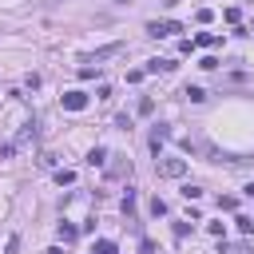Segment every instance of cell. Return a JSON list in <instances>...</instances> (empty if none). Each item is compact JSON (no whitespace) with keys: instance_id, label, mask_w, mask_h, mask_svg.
<instances>
[{"instance_id":"1","label":"cell","mask_w":254,"mask_h":254,"mask_svg":"<svg viewBox=\"0 0 254 254\" xmlns=\"http://www.w3.org/2000/svg\"><path fill=\"white\" fill-rule=\"evenodd\" d=\"M159 179H183L187 175V159H155Z\"/></svg>"},{"instance_id":"2","label":"cell","mask_w":254,"mask_h":254,"mask_svg":"<svg viewBox=\"0 0 254 254\" xmlns=\"http://www.w3.org/2000/svg\"><path fill=\"white\" fill-rule=\"evenodd\" d=\"M147 32H151V36H175V32H183L175 20H163V24H159V20H151L147 24Z\"/></svg>"},{"instance_id":"3","label":"cell","mask_w":254,"mask_h":254,"mask_svg":"<svg viewBox=\"0 0 254 254\" xmlns=\"http://www.w3.org/2000/svg\"><path fill=\"white\" fill-rule=\"evenodd\" d=\"M64 107H68V111H84L87 107V95L84 91H64Z\"/></svg>"},{"instance_id":"4","label":"cell","mask_w":254,"mask_h":254,"mask_svg":"<svg viewBox=\"0 0 254 254\" xmlns=\"http://www.w3.org/2000/svg\"><path fill=\"white\" fill-rule=\"evenodd\" d=\"M123 52V44H107V48H100L95 56H87V64H100V60H111V56H119Z\"/></svg>"},{"instance_id":"5","label":"cell","mask_w":254,"mask_h":254,"mask_svg":"<svg viewBox=\"0 0 254 254\" xmlns=\"http://www.w3.org/2000/svg\"><path fill=\"white\" fill-rule=\"evenodd\" d=\"M171 68H175L171 60H151V64H147V72H171Z\"/></svg>"},{"instance_id":"6","label":"cell","mask_w":254,"mask_h":254,"mask_svg":"<svg viewBox=\"0 0 254 254\" xmlns=\"http://www.w3.org/2000/svg\"><path fill=\"white\" fill-rule=\"evenodd\" d=\"M187 100H190V104H203L207 91H203V87H187Z\"/></svg>"},{"instance_id":"7","label":"cell","mask_w":254,"mask_h":254,"mask_svg":"<svg viewBox=\"0 0 254 254\" xmlns=\"http://www.w3.org/2000/svg\"><path fill=\"white\" fill-rule=\"evenodd\" d=\"M104 159H107V151H104V147H95V151L87 155V163H91V167H100V163H104Z\"/></svg>"},{"instance_id":"8","label":"cell","mask_w":254,"mask_h":254,"mask_svg":"<svg viewBox=\"0 0 254 254\" xmlns=\"http://www.w3.org/2000/svg\"><path fill=\"white\" fill-rule=\"evenodd\" d=\"M151 214H167V203H163V199H159V195L151 199Z\"/></svg>"},{"instance_id":"9","label":"cell","mask_w":254,"mask_h":254,"mask_svg":"<svg viewBox=\"0 0 254 254\" xmlns=\"http://www.w3.org/2000/svg\"><path fill=\"white\" fill-rule=\"evenodd\" d=\"M183 199L195 203V199H203V190H199V187H183Z\"/></svg>"},{"instance_id":"10","label":"cell","mask_w":254,"mask_h":254,"mask_svg":"<svg viewBox=\"0 0 254 254\" xmlns=\"http://www.w3.org/2000/svg\"><path fill=\"white\" fill-rule=\"evenodd\" d=\"M60 238L64 242H76V227H60Z\"/></svg>"},{"instance_id":"11","label":"cell","mask_w":254,"mask_h":254,"mask_svg":"<svg viewBox=\"0 0 254 254\" xmlns=\"http://www.w3.org/2000/svg\"><path fill=\"white\" fill-rule=\"evenodd\" d=\"M56 183H60V187H64V183H76V175H72V171H56Z\"/></svg>"},{"instance_id":"12","label":"cell","mask_w":254,"mask_h":254,"mask_svg":"<svg viewBox=\"0 0 254 254\" xmlns=\"http://www.w3.org/2000/svg\"><path fill=\"white\" fill-rule=\"evenodd\" d=\"M91 254H115V246H111V242H95V250H91Z\"/></svg>"},{"instance_id":"13","label":"cell","mask_w":254,"mask_h":254,"mask_svg":"<svg viewBox=\"0 0 254 254\" xmlns=\"http://www.w3.org/2000/svg\"><path fill=\"white\" fill-rule=\"evenodd\" d=\"M246 195H250V199H254V183H250V187H246Z\"/></svg>"},{"instance_id":"14","label":"cell","mask_w":254,"mask_h":254,"mask_svg":"<svg viewBox=\"0 0 254 254\" xmlns=\"http://www.w3.org/2000/svg\"><path fill=\"white\" fill-rule=\"evenodd\" d=\"M250 32H254V20H250Z\"/></svg>"}]
</instances>
